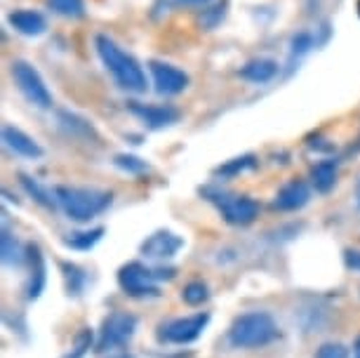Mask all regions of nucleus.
<instances>
[{"mask_svg":"<svg viewBox=\"0 0 360 358\" xmlns=\"http://www.w3.org/2000/svg\"><path fill=\"white\" fill-rule=\"evenodd\" d=\"M94 47H97V55L104 64V69L111 73L115 85L125 92H134V94H141L146 92L148 87V80H146V73L141 69V64L134 59L130 52H125L111 36L106 33H99L94 38Z\"/></svg>","mask_w":360,"mask_h":358,"instance_id":"f257e3e1","label":"nucleus"},{"mask_svg":"<svg viewBox=\"0 0 360 358\" xmlns=\"http://www.w3.org/2000/svg\"><path fill=\"white\" fill-rule=\"evenodd\" d=\"M54 196H57V203L66 212V217L71 222H78V224L99 217L113 203L111 191L94 186H57Z\"/></svg>","mask_w":360,"mask_h":358,"instance_id":"f03ea898","label":"nucleus"},{"mask_svg":"<svg viewBox=\"0 0 360 358\" xmlns=\"http://www.w3.org/2000/svg\"><path fill=\"white\" fill-rule=\"evenodd\" d=\"M278 337L274 316L266 312H250L238 316L229 328V344L236 349H259Z\"/></svg>","mask_w":360,"mask_h":358,"instance_id":"7ed1b4c3","label":"nucleus"},{"mask_svg":"<svg viewBox=\"0 0 360 358\" xmlns=\"http://www.w3.org/2000/svg\"><path fill=\"white\" fill-rule=\"evenodd\" d=\"M12 80H15L17 90L22 92V97L29 101L31 106H36L40 111H50L54 106V97L47 87L43 73L26 59H15L10 66Z\"/></svg>","mask_w":360,"mask_h":358,"instance_id":"20e7f679","label":"nucleus"},{"mask_svg":"<svg viewBox=\"0 0 360 358\" xmlns=\"http://www.w3.org/2000/svg\"><path fill=\"white\" fill-rule=\"evenodd\" d=\"M172 269L162 271V269H148L139 262H130L118 271V283L130 297H158V281L172 279Z\"/></svg>","mask_w":360,"mask_h":358,"instance_id":"39448f33","label":"nucleus"},{"mask_svg":"<svg viewBox=\"0 0 360 358\" xmlns=\"http://www.w3.org/2000/svg\"><path fill=\"white\" fill-rule=\"evenodd\" d=\"M202 193L207 196V200H212L219 207L221 217L233 226H250L259 217V205L250 196L226 193V191H217V188H205Z\"/></svg>","mask_w":360,"mask_h":358,"instance_id":"423d86ee","label":"nucleus"},{"mask_svg":"<svg viewBox=\"0 0 360 358\" xmlns=\"http://www.w3.org/2000/svg\"><path fill=\"white\" fill-rule=\"evenodd\" d=\"M134 333H137V319L127 312H113L111 316L104 319V326H101L99 342H97V351L104 354V351L125 347L134 337Z\"/></svg>","mask_w":360,"mask_h":358,"instance_id":"0eeeda50","label":"nucleus"},{"mask_svg":"<svg viewBox=\"0 0 360 358\" xmlns=\"http://www.w3.org/2000/svg\"><path fill=\"white\" fill-rule=\"evenodd\" d=\"M148 71H151L153 78V90L162 94V97H176V94L188 90V85H191V76L184 69H179V66L169 62L151 59L148 62Z\"/></svg>","mask_w":360,"mask_h":358,"instance_id":"6e6552de","label":"nucleus"},{"mask_svg":"<svg viewBox=\"0 0 360 358\" xmlns=\"http://www.w3.org/2000/svg\"><path fill=\"white\" fill-rule=\"evenodd\" d=\"M210 323V314L200 312V314H193V316H186V319H174L160 326V342H167V344H188V342H195L198 337L202 335V330L207 328Z\"/></svg>","mask_w":360,"mask_h":358,"instance_id":"1a4fd4ad","label":"nucleus"},{"mask_svg":"<svg viewBox=\"0 0 360 358\" xmlns=\"http://www.w3.org/2000/svg\"><path fill=\"white\" fill-rule=\"evenodd\" d=\"M127 109L134 118H139L148 130H165L179 123L181 111L172 104H141V101H130Z\"/></svg>","mask_w":360,"mask_h":358,"instance_id":"9d476101","label":"nucleus"},{"mask_svg":"<svg viewBox=\"0 0 360 358\" xmlns=\"http://www.w3.org/2000/svg\"><path fill=\"white\" fill-rule=\"evenodd\" d=\"M181 248H184V238L181 236L167 231V229H160V231H153L141 243L139 252L146 260H172Z\"/></svg>","mask_w":360,"mask_h":358,"instance_id":"9b49d317","label":"nucleus"},{"mask_svg":"<svg viewBox=\"0 0 360 358\" xmlns=\"http://www.w3.org/2000/svg\"><path fill=\"white\" fill-rule=\"evenodd\" d=\"M3 144L8 146L15 156H22L26 160H38V158H43V153H45L43 146H40L31 134H26L22 127L10 125V123L3 125Z\"/></svg>","mask_w":360,"mask_h":358,"instance_id":"f8f14e48","label":"nucleus"},{"mask_svg":"<svg viewBox=\"0 0 360 358\" xmlns=\"http://www.w3.org/2000/svg\"><path fill=\"white\" fill-rule=\"evenodd\" d=\"M309 200H311V186L302 179H292L278 188V193L274 198V207L283 212H297V210H302Z\"/></svg>","mask_w":360,"mask_h":358,"instance_id":"ddd939ff","label":"nucleus"},{"mask_svg":"<svg viewBox=\"0 0 360 358\" xmlns=\"http://www.w3.org/2000/svg\"><path fill=\"white\" fill-rule=\"evenodd\" d=\"M8 24L26 38H38L47 31V19L38 10H15L8 15Z\"/></svg>","mask_w":360,"mask_h":358,"instance_id":"4468645a","label":"nucleus"},{"mask_svg":"<svg viewBox=\"0 0 360 358\" xmlns=\"http://www.w3.org/2000/svg\"><path fill=\"white\" fill-rule=\"evenodd\" d=\"M278 73H281V64L271 57H255L240 69V78L252 85H266L271 83Z\"/></svg>","mask_w":360,"mask_h":358,"instance_id":"2eb2a0df","label":"nucleus"},{"mask_svg":"<svg viewBox=\"0 0 360 358\" xmlns=\"http://www.w3.org/2000/svg\"><path fill=\"white\" fill-rule=\"evenodd\" d=\"M26 260H29V267H31V276H29V286H26V297L29 300H38L40 293L45 288V257L40 252L38 245L29 243L26 245Z\"/></svg>","mask_w":360,"mask_h":358,"instance_id":"dca6fc26","label":"nucleus"},{"mask_svg":"<svg viewBox=\"0 0 360 358\" xmlns=\"http://www.w3.org/2000/svg\"><path fill=\"white\" fill-rule=\"evenodd\" d=\"M57 123L66 134H71V137H76V139H97L94 125L87 118L78 116V113H73V111H59Z\"/></svg>","mask_w":360,"mask_h":358,"instance_id":"f3484780","label":"nucleus"},{"mask_svg":"<svg viewBox=\"0 0 360 358\" xmlns=\"http://www.w3.org/2000/svg\"><path fill=\"white\" fill-rule=\"evenodd\" d=\"M337 174H339V163L335 158L321 160L311 167V184L318 193H330L337 184Z\"/></svg>","mask_w":360,"mask_h":358,"instance_id":"a211bd4d","label":"nucleus"},{"mask_svg":"<svg viewBox=\"0 0 360 358\" xmlns=\"http://www.w3.org/2000/svg\"><path fill=\"white\" fill-rule=\"evenodd\" d=\"M316 45H318V40H316V36L311 31H299V33H295V36H292V40H290V50H288L290 69H295V64L302 62V59L307 57Z\"/></svg>","mask_w":360,"mask_h":358,"instance_id":"6ab92c4d","label":"nucleus"},{"mask_svg":"<svg viewBox=\"0 0 360 358\" xmlns=\"http://www.w3.org/2000/svg\"><path fill=\"white\" fill-rule=\"evenodd\" d=\"M19 181H22L24 191L29 193L31 198L38 203V205L47 207V210H54V205H59V203H57V196H54L52 191H47V188H45L43 184H40L38 179L29 177V174H22V177H19Z\"/></svg>","mask_w":360,"mask_h":358,"instance_id":"aec40b11","label":"nucleus"},{"mask_svg":"<svg viewBox=\"0 0 360 358\" xmlns=\"http://www.w3.org/2000/svg\"><path fill=\"white\" fill-rule=\"evenodd\" d=\"M252 167H257V158L252 156V153H248V156L226 160L224 165L217 167L214 174H217V177H224V179H233V177H238V174L252 170Z\"/></svg>","mask_w":360,"mask_h":358,"instance_id":"412c9836","label":"nucleus"},{"mask_svg":"<svg viewBox=\"0 0 360 358\" xmlns=\"http://www.w3.org/2000/svg\"><path fill=\"white\" fill-rule=\"evenodd\" d=\"M47 10L64 19H83L87 15L85 0H47Z\"/></svg>","mask_w":360,"mask_h":358,"instance_id":"4be33fe9","label":"nucleus"},{"mask_svg":"<svg viewBox=\"0 0 360 358\" xmlns=\"http://www.w3.org/2000/svg\"><path fill=\"white\" fill-rule=\"evenodd\" d=\"M0 243H3V264L5 267H19V264H22V260L26 257V255L22 252V245H19V241L8 231V229H3Z\"/></svg>","mask_w":360,"mask_h":358,"instance_id":"5701e85b","label":"nucleus"},{"mask_svg":"<svg viewBox=\"0 0 360 358\" xmlns=\"http://www.w3.org/2000/svg\"><path fill=\"white\" fill-rule=\"evenodd\" d=\"M101 236H104V226H94V229H87V231L71 234L69 238H64V243L73 250H90L101 241Z\"/></svg>","mask_w":360,"mask_h":358,"instance_id":"b1692460","label":"nucleus"},{"mask_svg":"<svg viewBox=\"0 0 360 358\" xmlns=\"http://www.w3.org/2000/svg\"><path fill=\"white\" fill-rule=\"evenodd\" d=\"M224 17H226V3L207 5V8L200 12L198 24H200V29L212 31V29H217V26L224 22Z\"/></svg>","mask_w":360,"mask_h":358,"instance_id":"393cba45","label":"nucleus"},{"mask_svg":"<svg viewBox=\"0 0 360 358\" xmlns=\"http://www.w3.org/2000/svg\"><path fill=\"white\" fill-rule=\"evenodd\" d=\"M113 165L127 174H144L148 170L146 160L139 156H132V153H118V156L113 158Z\"/></svg>","mask_w":360,"mask_h":358,"instance_id":"a878e982","label":"nucleus"},{"mask_svg":"<svg viewBox=\"0 0 360 358\" xmlns=\"http://www.w3.org/2000/svg\"><path fill=\"white\" fill-rule=\"evenodd\" d=\"M62 271L66 279V290L69 295H80L85 288V274L80 271L76 264H69V262H62Z\"/></svg>","mask_w":360,"mask_h":358,"instance_id":"bb28decb","label":"nucleus"},{"mask_svg":"<svg viewBox=\"0 0 360 358\" xmlns=\"http://www.w3.org/2000/svg\"><path fill=\"white\" fill-rule=\"evenodd\" d=\"M181 297H184V302L188 304V307H200L202 302H207V286L205 283H200V281H193V283H188V286L184 288V293H181Z\"/></svg>","mask_w":360,"mask_h":358,"instance_id":"cd10ccee","label":"nucleus"},{"mask_svg":"<svg viewBox=\"0 0 360 358\" xmlns=\"http://www.w3.org/2000/svg\"><path fill=\"white\" fill-rule=\"evenodd\" d=\"M316 358H349V349L339 342H325L316 351Z\"/></svg>","mask_w":360,"mask_h":358,"instance_id":"c85d7f7f","label":"nucleus"},{"mask_svg":"<svg viewBox=\"0 0 360 358\" xmlns=\"http://www.w3.org/2000/svg\"><path fill=\"white\" fill-rule=\"evenodd\" d=\"M90 344H92V333H90V330H83V333H78L76 349H73V354H69L66 358H83L87 354V349H90Z\"/></svg>","mask_w":360,"mask_h":358,"instance_id":"c756f323","label":"nucleus"},{"mask_svg":"<svg viewBox=\"0 0 360 358\" xmlns=\"http://www.w3.org/2000/svg\"><path fill=\"white\" fill-rule=\"evenodd\" d=\"M212 0H174V5L179 8H188V10H205Z\"/></svg>","mask_w":360,"mask_h":358,"instance_id":"7c9ffc66","label":"nucleus"},{"mask_svg":"<svg viewBox=\"0 0 360 358\" xmlns=\"http://www.w3.org/2000/svg\"><path fill=\"white\" fill-rule=\"evenodd\" d=\"M344 262H346V267L353 269V271H360V252L358 250H346Z\"/></svg>","mask_w":360,"mask_h":358,"instance_id":"2f4dec72","label":"nucleus"},{"mask_svg":"<svg viewBox=\"0 0 360 358\" xmlns=\"http://www.w3.org/2000/svg\"><path fill=\"white\" fill-rule=\"evenodd\" d=\"M353 198H356V207L360 210V174H358V179H356V186H353Z\"/></svg>","mask_w":360,"mask_h":358,"instance_id":"473e14b6","label":"nucleus"},{"mask_svg":"<svg viewBox=\"0 0 360 358\" xmlns=\"http://www.w3.org/2000/svg\"><path fill=\"white\" fill-rule=\"evenodd\" d=\"M353 358H360V337L356 340V344H353Z\"/></svg>","mask_w":360,"mask_h":358,"instance_id":"72a5a7b5","label":"nucleus"},{"mask_svg":"<svg viewBox=\"0 0 360 358\" xmlns=\"http://www.w3.org/2000/svg\"><path fill=\"white\" fill-rule=\"evenodd\" d=\"M113 358H132L130 354H120V356H113Z\"/></svg>","mask_w":360,"mask_h":358,"instance_id":"f704fd0d","label":"nucleus"},{"mask_svg":"<svg viewBox=\"0 0 360 358\" xmlns=\"http://www.w3.org/2000/svg\"><path fill=\"white\" fill-rule=\"evenodd\" d=\"M309 8H311V10L316 8V0H309Z\"/></svg>","mask_w":360,"mask_h":358,"instance_id":"c9c22d12","label":"nucleus"}]
</instances>
